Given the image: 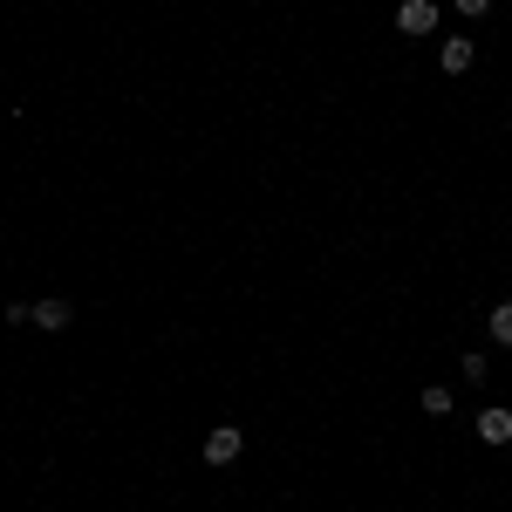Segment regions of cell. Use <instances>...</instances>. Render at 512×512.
Returning a JSON list of instances; mask_svg holds the SVG:
<instances>
[{
  "label": "cell",
  "mask_w": 512,
  "mask_h": 512,
  "mask_svg": "<svg viewBox=\"0 0 512 512\" xmlns=\"http://www.w3.org/2000/svg\"><path fill=\"white\" fill-rule=\"evenodd\" d=\"M478 437H485V444H512V410H499V403H492V410L478 417Z\"/></svg>",
  "instance_id": "obj_5"
},
{
  "label": "cell",
  "mask_w": 512,
  "mask_h": 512,
  "mask_svg": "<svg viewBox=\"0 0 512 512\" xmlns=\"http://www.w3.org/2000/svg\"><path fill=\"white\" fill-rule=\"evenodd\" d=\"M485 7H492V0H458V14H485Z\"/></svg>",
  "instance_id": "obj_7"
},
{
  "label": "cell",
  "mask_w": 512,
  "mask_h": 512,
  "mask_svg": "<svg viewBox=\"0 0 512 512\" xmlns=\"http://www.w3.org/2000/svg\"><path fill=\"white\" fill-rule=\"evenodd\" d=\"M239 444H246V437H239V424H219V431L205 437V465H233Z\"/></svg>",
  "instance_id": "obj_2"
},
{
  "label": "cell",
  "mask_w": 512,
  "mask_h": 512,
  "mask_svg": "<svg viewBox=\"0 0 512 512\" xmlns=\"http://www.w3.org/2000/svg\"><path fill=\"white\" fill-rule=\"evenodd\" d=\"M492 342H506V349H512V301L492 308Z\"/></svg>",
  "instance_id": "obj_6"
},
{
  "label": "cell",
  "mask_w": 512,
  "mask_h": 512,
  "mask_svg": "<svg viewBox=\"0 0 512 512\" xmlns=\"http://www.w3.org/2000/svg\"><path fill=\"white\" fill-rule=\"evenodd\" d=\"M472 55H478V48H472L465 35H451L444 48H437V62H444V76H465V69H472Z\"/></svg>",
  "instance_id": "obj_4"
},
{
  "label": "cell",
  "mask_w": 512,
  "mask_h": 512,
  "mask_svg": "<svg viewBox=\"0 0 512 512\" xmlns=\"http://www.w3.org/2000/svg\"><path fill=\"white\" fill-rule=\"evenodd\" d=\"M28 321H35V328H48V335H62V328L76 321V308H69V301H35V308H28Z\"/></svg>",
  "instance_id": "obj_3"
},
{
  "label": "cell",
  "mask_w": 512,
  "mask_h": 512,
  "mask_svg": "<svg viewBox=\"0 0 512 512\" xmlns=\"http://www.w3.org/2000/svg\"><path fill=\"white\" fill-rule=\"evenodd\" d=\"M396 28H403V35H431L437 28V0H403V7H396Z\"/></svg>",
  "instance_id": "obj_1"
}]
</instances>
